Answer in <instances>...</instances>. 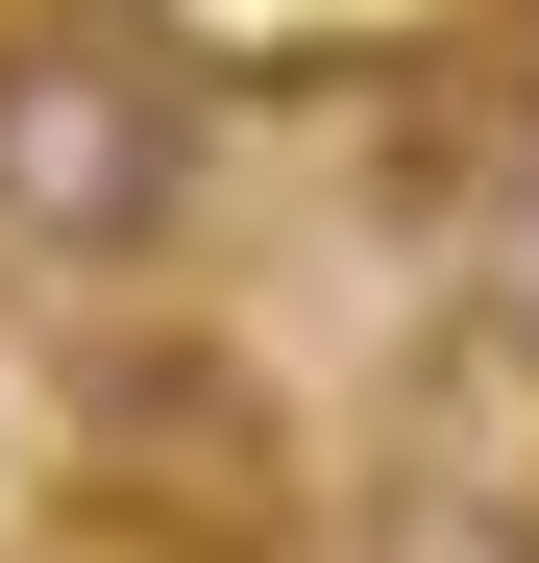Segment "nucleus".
Returning <instances> with one entry per match:
<instances>
[{
  "label": "nucleus",
  "instance_id": "obj_1",
  "mask_svg": "<svg viewBox=\"0 0 539 563\" xmlns=\"http://www.w3.org/2000/svg\"><path fill=\"white\" fill-rule=\"evenodd\" d=\"M197 221V99L99 25H0V245L25 269H147Z\"/></svg>",
  "mask_w": 539,
  "mask_h": 563
},
{
  "label": "nucleus",
  "instance_id": "obj_2",
  "mask_svg": "<svg viewBox=\"0 0 539 563\" xmlns=\"http://www.w3.org/2000/svg\"><path fill=\"white\" fill-rule=\"evenodd\" d=\"M369 563H539V465H393Z\"/></svg>",
  "mask_w": 539,
  "mask_h": 563
},
{
  "label": "nucleus",
  "instance_id": "obj_3",
  "mask_svg": "<svg viewBox=\"0 0 539 563\" xmlns=\"http://www.w3.org/2000/svg\"><path fill=\"white\" fill-rule=\"evenodd\" d=\"M491 343H515V367H539V197H515V221H491Z\"/></svg>",
  "mask_w": 539,
  "mask_h": 563
}]
</instances>
